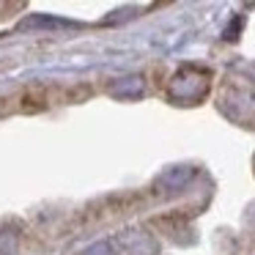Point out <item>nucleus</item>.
<instances>
[{
    "label": "nucleus",
    "mask_w": 255,
    "mask_h": 255,
    "mask_svg": "<svg viewBox=\"0 0 255 255\" xmlns=\"http://www.w3.org/2000/svg\"><path fill=\"white\" fill-rule=\"evenodd\" d=\"M211 72L200 66H181L167 85V96L178 105H195L209 94Z\"/></svg>",
    "instance_id": "f257e3e1"
}]
</instances>
